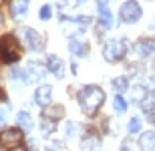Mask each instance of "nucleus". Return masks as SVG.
I'll use <instances>...</instances> for the list:
<instances>
[{
  "label": "nucleus",
  "mask_w": 155,
  "mask_h": 151,
  "mask_svg": "<svg viewBox=\"0 0 155 151\" xmlns=\"http://www.w3.org/2000/svg\"><path fill=\"white\" fill-rule=\"evenodd\" d=\"M79 105H81V111L85 113V115L93 117L101 109V105L105 103V93L103 89H99L97 85H87L79 91Z\"/></svg>",
  "instance_id": "nucleus-1"
},
{
  "label": "nucleus",
  "mask_w": 155,
  "mask_h": 151,
  "mask_svg": "<svg viewBox=\"0 0 155 151\" xmlns=\"http://www.w3.org/2000/svg\"><path fill=\"white\" fill-rule=\"evenodd\" d=\"M127 52V38L125 36H119V38H111V41L105 42L103 47V58L107 63H117L125 57Z\"/></svg>",
  "instance_id": "nucleus-2"
},
{
  "label": "nucleus",
  "mask_w": 155,
  "mask_h": 151,
  "mask_svg": "<svg viewBox=\"0 0 155 151\" xmlns=\"http://www.w3.org/2000/svg\"><path fill=\"white\" fill-rule=\"evenodd\" d=\"M0 58L2 63H16L20 58V47L12 34H4L0 38Z\"/></svg>",
  "instance_id": "nucleus-3"
},
{
  "label": "nucleus",
  "mask_w": 155,
  "mask_h": 151,
  "mask_svg": "<svg viewBox=\"0 0 155 151\" xmlns=\"http://www.w3.org/2000/svg\"><path fill=\"white\" fill-rule=\"evenodd\" d=\"M141 16H143V10H141L139 2H135V0H127V2H123V4H121V8H119L121 22L133 24V22H137Z\"/></svg>",
  "instance_id": "nucleus-4"
},
{
  "label": "nucleus",
  "mask_w": 155,
  "mask_h": 151,
  "mask_svg": "<svg viewBox=\"0 0 155 151\" xmlns=\"http://www.w3.org/2000/svg\"><path fill=\"white\" fill-rule=\"evenodd\" d=\"M18 34H20L22 44L26 48H30V51H42V48H45V38H42L35 28H20Z\"/></svg>",
  "instance_id": "nucleus-5"
},
{
  "label": "nucleus",
  "mask_w": 155,
  "mask_h": 151,
  "mask_svg": "<svg viewBox=\"0 0 155 151\" xmlns=\"http://www.w3.org/2000/svg\"><path fill=\"white\" fill-rule=\"evenodd\" d=\"M24 135L20 129H6L4 133L0 135V143L4 147H10V149H14V147H18L20 143H22Z\"/></svg>",
  "instance_id": "nucleus-6"
},
{
  "label": "nucleus",
  "mask_w": 155,
  "mask_h": 151,
  "mask_svg": "<svg viewBox=\"0 0 155 151\" xmlns=\"http://www.w3.org/2000/svg\"><path fill=\"white\" fill-rule=\"evenodd\" d=\"M24 71H26V83H36V81H40V79L46 75L45 64L36 63V61H30Z\"/></svg>",
  "instance_id": "nucleus-7"
},
{
  "label": "nucleus",
  "mask_w": 155,
  "mask_h": 151,
  "mask_svg": "<svg viewBox=\"0 0 155 151\" xmlns=\"http://www.w3.org/2000/svg\"><path fill=\"white\" fill-rule=\"evenodd\" d=\"M135 54L139 58H147L151 54H155V41L151 38H143V41H139L135 44Z\"/></svg>",
  "instance_id": "nucleus-8"
},
{
  "label": "nucleus",
  "mask_w": 155,
  "mask_h": 151,
  "mask_svg": "<svg viewBox=\"0 0 155 151\" xmlns=\"http://www.w3.org/2000/svg\"><path fill=\"white\" fill-rule=\"evenodd\" d=\"M51 97H52V87L51 85H40L35 91V101L40 107H48V105H51Z\"/></svg>",
  "instance_id": "nucleus-9"
},
{
  "label": "nucleus",
  "mask_w": 155,
  "mask_h": 151,
  "mask_svg": "<svg viewBox=\"0 0 155 151\" xmlns=\"http://www.w3.org/2000/svg\"><path fill=\"white\" fill-rule=\"evenodd\" d=\"M99 18H101V26L105 30L113 26V14L107 6V0H99Z\"/></svg>",
  "instance_id": "nucleus-10"
},
{
  "label": "nucleus",
  "mask_w": 155,
  "mask_h": 151,
  "mask_svg": "<svg viewBox=\"0 0 155 151\" xmlns=\"http://www.w3.org/2000/svg\"><path fill=\"white\" fill-rule=\"evenodd\" d=\"M48 71H51L57 79H63V77H64V63H63V58H58L57 54H51V57H48Z\"/></svg>",
  "instance_id": "nucleus-11"
},
{
  "label": "nucleus",
  "mask_w": 155,
  "mask_h": 151,
  "mask_svg": "<svg viewBox=\"0 0 155 151\" xmlns=\"http://www.w3.org/2000/svg\"><path fill=\"white\" fill-rule=\"evenodd\" d=\"M81 147L85 151H99L101 149V137L97 133H89L85 135V139L81 141Z\"/></svg>",
  "instance_id": "nucleus-12"
},
{
  "label": "nucleus",
  "mask_w": 155,
  "mask_h": 151,
  "mask_svg": "<svg viewBox=\"0 0 155 151\" xmlns=\"http://www.w3.org/2000/svg\"><path fill=\"white\" fill-rule=\"evenodd\" d=\"M69 51L73 52L75 57H87V54H89V44H87V42H81L79 38L73 36L69 41Z\"/></svg>",
  "instance_id": "nucleus-13"
},
{
  "label": "nucleus",
  "mask_w": 155,
  "mask_h": 151,
  "mask_svg": "<svg viewBox=\"0 0 155 151\" xmlns=\"http://www.w3.org/2000/svg\"><path fill=\"white\" fill-rule=\"evenodd\" d=\"M10 12L14 18H22L28 12V0H14L10 6Z\"/></svg>",
  "instance_id": "nucleus-14"
},
{
  "label": "nucleus",
  "mask_w": 155,
  "mask_h": 151,
  "mask_svg": "<svg viewBox=\"0 0 155 151\" xmlns=\"http://www.w3.org/2000/svg\"><path fill=\"white\" fill-rule=\"evenodd\" d=\"M45 119H51V121H58V119H63L64 115V109L61 105H54V107H45Z\"/></svg>",
  "instance_id": "nucleus-15"
},
{
  "label": "nucleus",
  "mask_w": 155,
  "mask_h": 151,
  "mask_svg": "<svg viewBox=\"0 0 155 151\" xmlns=\"http://www.w3.org/2000/svg\"><path fill=\"white\" fill-rule=\"evenodd\" d=\"M16 121H18V127L24 129V131H30V129H32V125H35V123H32V117H30L26 111H20V113H18V115H16Z\"/></svg>",
  "instance_id": "nucleus-16"
},
{
  "label": "nucleus",
  "mask_w": 155,
  "mask_h": 151,
  "mask_svg": "<svg viewBox=\"0 0 155 151\" xmlns=\"http://www.w3.org/2000/svg\"><path fill=\"white\" fill-rule=\"evenodd\" d=\"M141 147L145 151H155V131H147L141 135Z\"/></svg>",
  "instance_id": "nucleus-17"
},
{
  "label": "nucleus",
  "mask_w": 155,
  "mask_h": 151,
  "mask_svg": "<svg viewBox=\"0 0 155 151\" xmlns=\"http://www.w3.org/2000/svg\"><path fill=\"white\" fill-rule=\"evenodd\" d=\"M64 133H67V137H79L83 133V125L77 121H69L67 127H64Z\"/></svg>",
  "instance_id": "nucleus-18"
},
{
  "label": "nucleus",
  "mask_w": 155,
  "mask_h": 151,
  "mask_svg": "<svg viewBox=\"0 0 155 151\" xmlns=\"http://www.w3.org/2000/svg\"><path fill=\"white\" fill-rule=\"evenodd\" d=\"M147 97V91H145L143 85H135V87L131 89V101L133 103H139L141 105V101Z\"/></svg>",
  "instance_id": "nucleus-19"
},
{
  "label": "nucleus",
  "mask_w": 155,
  "mask_h": 151,
  "mask_svg": "<svg viewBox=\"0 0 155 151\" xmlns=\"http://www.w3.org/2000/svg\"><path fill=\"white\" fill-rule=\"evenodd\" d=\"M141 109H143L145 113H151V111H155V91H153V93H149L143 101H141Z\"/></svg>",
  "instance_id": "nucleus-20"
},
{
  "label": "nucleus",
  "mask_w": 155,
  "mask_h": 151,
  "mask_svg": "<svg viewBox=\"0 0 155 151\" xmlns=\"http://www.w3.org/2000/svg\"><path fill=\"white\" fill-rule=\"evenodd\" d=\"M121 151H143L141 143H137L135 139H125L121 143Z\"/></svg>",
  "instance_id": "nucleus-21"
},
{
  "label": "nucleus",
  "mask_w": 155,
  "mask_h": 151,
  "mask_svg": "<svg viewBox=\"0 0 155 151\" xmlns=\"http://www.w3.org/2000/svg\"><path fill=\"white\" fill-rule=\"evenodd\" d=\"M113 109L117 111V113H125L127 111V101L121 97V95H117L115 101H113Z\"/></svg>",
  "instance_id": "nucleus-22"
},
{
  "label": "nucleus",
  "mask_w": 155,
  "mask_h": 151,
  "mask_svg": "<svg viewBox=\"0 0 155 151\" xmlns=\"http://www.w3.org/2000/svg\"><path fill=\"white\" fill-rule=\"evenodd\" d=\"M113 89H115V93H123L127 89V79L125 77H117L113 79Z\"/></svg>",
  "instance_id": "nucleus-23"
},
{
  "label": "nucleus",
  "mask_w": 155,
  "mask_h": 151,
  "mask_svg": "<svg viewBox=\"0 0 155 151\" xmlns=\"http://www.w3.org/2000/svg\"><path fill=\"white\" fill-rule=\"evenodd\" d=\"M54 129H57V121H51V119H45L42 121V133L45 135H51Z\"/></svg>",
  "instance_id": "nucleus-24"
},
{
  "label": "nucleus",
  "mask_w": 155,
  "mask_h": 151,
  "mask_svg": "<svg viewBox=\"0 0 155 151\" xmlns=\"http://www.w3.org/2000/svg\"><path fill=\"white\" fill-rule=\"evenodd\" d=\"M46 151H67L63 141H51L48 145H46Z\"/></svg>",
  "instance_id": "nucleus-25"
},
{
  "label": "nucleus",
  "mask_w": 155,
  "mask_h": 151,
  "mask_svg": "<svg viewBox=\"0 0 155 151\" xmlns=\"http://www.w3.org/2000/svg\"><path fill=\"white\" fill-rule=\"evenodd\" d=\"M129 131L131 133H139L141 131V119L139 117H133L131 121H129Z\"/></svg>",
  "instance_id": "nucleus-26"
},
{
  "label": "nucleus",
  "mask_w": 155,
  "mask_h": 151,
  "mask_svg": "<svg viewBox=\"0 0 155 151\" xmlns=\"http://www.w3.org/2000/svg\"><path fill=\"white\" fill-rule=\"evenodd\" d=\"M10 77L14 81H26V71H20V69H12Z\"/></svg>",
  "instance_id": "nucleus-27"
},
{
  "label": "nucleus",
  "mask_w": 155,
  "mask_h": 151,
  "mask_svg": "<svg viewBox=\"0 0 155 151\" xmlns=\"http://www.w3.org/2000/svg\"><path fill=\"white\" fill-rule=\"evenodd\" d=\"M51 14H52V10H51V6H48V4H45L42 8H40V12H38V16L42 18V20H48Z\"/></svg>",
  "instance_id": "nucleus-28"
},
{
  "label": "nucleus",
  "mask_w": 155,
  "mask_h": 151,
  "mask_svg": "<svg viewBox=\"0 0 155 151\" xmlns=\"http://www.w3.org/2000/svg\"><path fill=\"white\" fill-rule=\"evenodd\" d=\"M75 22L81 24V26H89V24L93 22V18H91V16H77V18H75Z\"/></svg>",
  "instance_id": "nucleus-29"
},
{
  "label": "nucleus",
  "mask_w": 155,
  "mask_h": 151,
  "mask_svg": "<svg viewBox=\"0 0 155 151\" xmlns=\"http://www.w3.org/2000/svg\"><path fill=\"white\" fill-rule=\"evenodd\" d=\"M4 125H6V111L0 109V129L4 127Z\"/></svg>",
  "instance_id": "nucleus-30"
},
{
  "label": "nucleus",
  "mask_w": 155,
  "mask_h": 151,
  "mask_svg": "<svg viewBox=\"0 0 155 151\" xmlns=\"http://www.w3.org/2000/svg\"><path fill=\"white\" fill-rule=\"evenodd\" d=\"M149 123H151V125H155V111H151V113H149Z\"/></svg>",
  "instance_id": "nucleus-31"
},
{
  "label": "nucleus",
  "mask_w": 155,
  "mask_h": 151,
  "mask_svg": "<svg viewBox=\"0 0 155 151\" xmlns=\"http://www.w3.org/2000/svg\"><path fill=\"white\" fill-rule=\"evenodd\" d=\"M149 85H151V87H153V91H155V75H153V77H151V79H149Z\"/></svg>",
  "instance_id": "nucleus-32"
},
{
  "label": "nucleus",
  "mask_w": 155,
  "mask_h": 151,
  "mask_svg": "<svg viewBox=\"0 0 155 151\" xmlns=\"http://www.w3.org/2000/svg\"><path fill=\"white\" fill-rule=\"evenodd\" d=\"M2 99H6V95H4V91L0 89V101H2Z\"/></svg>",
  "instance_id": "nucleus-33"
},
{
  "label": "nucleus",
  "mask_w": 155,
  "mask_h": 151,
  "mask_svg": "<svg viewBox=\"0 0 155 151\" xmlns=\"http://www.w3.org/2000/svg\"><path fill=\"white\" fill-rule=\"evenodd\" d=\"M12 151H26V149H24V147H14Z\"/></svg>",
  "instance_id": "nucleus-34"
},
{
  "label": "nucleus",
  "mask_w": 155,
  "mask_h": 151,
  "mask_svg": "<svg viewBox=\"0 0 155 151\" xmlns=\"http://www.w3.org/2000/svg\"><path fill=\"white\" fill-rule=\"evenodd\" d=\"M2 24H4V16H2V14H0V26H2Z\"/></svg>",
  "instance_id": "nucleus-35"
},
{
  "label": "nucleus",
  "mask_w": 155,
  "mask_h": 151,
  "mask_svg": "<svg viewBox=\"0 0 155 151\" xmlns=\"http://www.w3.org/2000/svg\"><path fill=\"white\" fill-rule=\"evenodd\" d=\"M151 30H153V32H155V20H153V22H151Z\"/></svg>",
  "instance_id": "nucleus-36"
},
{
  "label": "nucleus",
  "mask_w": 155,
  "mask_h": 151,
  "mask_svg": "<svg viewBox=\"0 0 155 151\" xmlns=\"http://www.w3.org/2000/svg\"><path fill=\"white\" fill-rule=\"evenodd\" d=\"M2 2H4V0H0V4H2Z\"/></svg>",
  "instance_id": "nucleus-37"
},
{
  "label": "nucleus",
  "mask_w": 155,
  "mask_h": 151,
  "mask_svg": "<svg viewBox=\"0 0 155 151\" xmlns=\"http://www.w3.org/2000/svg\"><path fill=\"white\" fill-rule=\"evenodd\" d=\"M153 69H155V64H153Z\"/></svg>",
  "instance_id": "nucleus-38"
}]
</instances>
